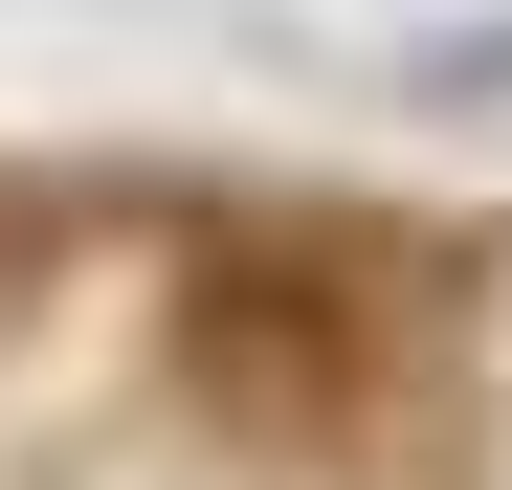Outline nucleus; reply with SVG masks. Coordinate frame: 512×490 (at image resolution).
Listing matches in <instances>:
<instances>
[{
  "label": "nucleus",
  "instance_id": "f257e3e1",
  "mask_svg": "<svg viewBox=\"0 0 512 490\" xmlns=\"http://www.w3.org/2000/svg\"><path fill=\"white\" fill-rule=\"evenodd\" d=\"M201 379L245 401V424H334V401H357V312L290 290V268H223L201 290Z\"/></svg>",
  "mask_w": 512,
  "mask_h": 490
}]
</instances>
